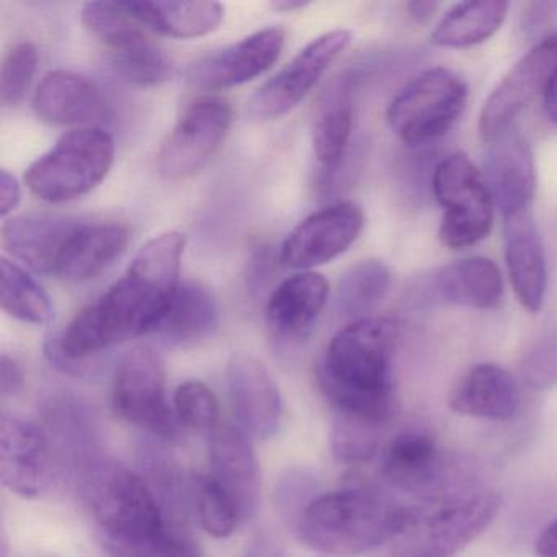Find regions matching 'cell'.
I'll return each instance as SVG.
<instances>
[{"label": "cell", "mask_w": 557, "mask_h": 557, "mask_svg": "<svg viewBox=\"0 0 557 557\" xmlns=\"http://www.w3.org/2000/svg\"><path fill=\"white\" fill-rule=\"evenodd\" d=\"M185 234L168 231L152 237L125 276L84 308L60 334L51 335L45 354L67 373H84L87 360L123 342L154 334L181 278Z\"/></svg>", "instance_id": "6da1fadb"}, {"label": "cell", "mask_w": 557, "mask_h": 557, "mask_svg": "<svg viewBox=\"0 0 557 557\" xmlns=\"http://www.w3.org/2000/svg\"><path fill=\"white\" fill-rule=\"evenodd\" d=\"M399 324L387 318L350 322L329 342L318 381L335 413L386 426L393 419V360Z\"/></svg>", "instance_id": "7a4b0ae2"}, {"label": "cell", "mask_w": 557, "mask_h": 557, "mask_svg": "<svg viewBox=\"0 0 557 557\" xmlns=\"http://www.w3.org/2000/svg\"><path fill=\"white\" fill-rule=\"evenodd\" d=\"M77 479L84 507L113 557L175 533L171 518L141 475L112 459H94Z\"/></svg>", "instance_id": "3957f363"}, {"label": "cell", "mask_w": 557, "mask_h": 557, "mask_svg": "<svg viewBox=\"0 0 557 557\" xmlns=\"http://www.w3.org/2000/svg\"><path fill=\"white\" fill-rule=\"evenodd\" d=\"M406 507L383 492L347 487L321 494L296 523L299 541L322 554L358 556L387 546L403 527Z\"/></svg>", "instance_id": "277c9868"}, {"label": "cell", "mask_w": 557, "mask_h": 557, "mask_svg": "<svg viewBox=\"0 0 557 557\" xmlns=\"http://www.w3.org/2000/svg\"><path fill=\"white\" fill-rule=\"evenodd\" d=\"M500 505L495 492L465 491L406 507L387 557H453L484 533Z\"/></svg>", "instance_id": "5b68a950"}, {"label": "cell", "mask_w": 557, "mask_h": 557, "mask_svg": "<svg viewBox=\"0 0 557 557\" xmlns=\"http://www.w3.org/2000/svg\"><path fill=\"white\" fill-rule=\"evenodd\" d=\"M115 139L99 126L76 128L28 168L25 184L48 203H67L90 194L109 175Z\"/></svg>", "instance_id": "8992f818"}, {"label": "cell", "mask_w": 557, "mask_h": 557, "mask_svg": "<svg viewBox=\"0 0 557 557\" xmlns=\"http://www.w3.org/2000/svg\"><path fill=\"white\" fill-rule=\"evenodd\" d=\"M468 86L446 67L413 77L391 102L387 123L412 148L432 145L446 135L465 112Z\"/></svg>", "instance_id": "52a82bcc"}, {"label": "cell", "mask_w": 557, "mask_h": 557, "mask_svg": "<svg viewBox=\"0 0 557 557\" xmlns=\"http://www.w3.org/2000/svg\"><path fill=\"white\" fill-rule=\"evenodd\" d=\"M84 28L102 45L115 73L133 86L154 87L171 77L172 63L120 2H87Z\"/></svg>", "instance_id": "ba28073f"}, {"label": "cell", "mask_w": 557, "mask_h": 557, "mask_svg": "<svg viewBox=\"0 0 557 557\" xmlns=\"http://www.w3.org/2000/svg\"><path fill=\"white\" fill-rule=\"evenodd\" d=\"M432 191L443 208L438 230L443 246L466 249L487 236L494 200L484 174L468 156L455 152L442 159L433 172Z\"/></svg>", "instance_id": "9c48e42d"}, {"label": "cell", "mask_w": 557, "mask_h": 557, "mask_svg": "<svg viewBox=\"0 0 557 557\" xmlns=\"http://www.w3.org/2000/svg\"><path fill=\"white\" fill-rule=\"evenodd\" d=\"M113 407L126 422L159 438L174 440L181 433L182 422L165 394L164 361L152 348H133L120 361Z\"/></svg>", "instance_id": "30bf717a"}, {"label": "cell", "mask_w": 557, "mask_h": 557, "mask_svg": "<svg viewBox=\"0 0 557 557\" xmlns=\"http://www.w3.org/2000/svg\"><path fill=\"white\" fill-rule=\"evenodd\" d=\"M233 120L230 102L221 97H201L190 103L162 143L158 154L161 177L178 182L200 172L226 141Z\"/></svg>", "instance_id": "8fae6325"}, {"label": "cell", "mask_w": 557, "mask_h": 557, "mask_svg": "<svg viewBox=\"0 0 557 557\" xmlns=\"http://www.w3.org/2000/svg\"><path fill=\"white\" fill-rule=\"evenodd\" d=\"M350 41L351 32L332 30L306 45L278 74L252 94L246 109L249 120L273 122L293 112L347 50Z\"/></svg>", "instance_id": "7c38bea8"}, {"label": "cell", "mask_w": 557, "mask_h": 557, "mask_svg": "<svg viewBox=\"0 0 557 557\" xmlns=\"http://www.w3.org/2000/svg\"><path fill=\"white\" fill-rule=\"evenodd\" d=\"M461 462L423 432L407 430L384 449L383 475L391 487L422 500L465 492Z\"/></svg>", "instance_id": "4fadbf2b"}, {"label": "cell", "mask_w": 557, "mask_h": 557, "mask_svg": "<svg viewBox=\"0 0 557 557\" xmlns=\"http://www.w3.org/2000/svg\"><path fill=\"white\" fill-rule=\"evenodd\" d=\"M557 71V35L546 38L524 54L497 84L482 107L479 133L492 143L508 129L521 110L546 92Z\"/></svg>", "instance_id": "5bb4252c"}, {"label": "cell", "mask_w": 557, "mask_h": 557, "mask_svg": "<svg viewBox=\"0 0 557 557\" xmlns=\"http://www.w3.org/2000/svg\"><path fill=\"white\" fill-rule=\"evenodd\" d=\"M364 214L351 201H338L315 211L286 237L280 252L283 265L308 270L324 265L350 249L360 237Z\"/></svg>", "instance_id": "9a60e30c"}, {"label": "cell", "mask_w": 557, "mask_h": 557, "mask_svg": "<svg viewBox=\"0 0 557 557\" xmlns=\"http://www.w3.org/2000/svg\"><path fill=\"white\" fill-rule=\"evenodd\" d=\"M53 448L38 423L14 413L0 417V481L12 494L38 498L53 478Z\"/></svg>", "instance_id": "2e32d148"}, {"label": "cell", "mask_w": 557, "mask_h": 557, "mask_svg": "<svg viewBox=\"0 0 557 557\" xmlns=\"http://www.w3.org/2000/svg\"><path fill=\"white\" fill-rule=\"evenodd\" d=\"M285 44V28H263L191 64L188 83L205 92L243 86L269 71L282 57Z\"/></svg>", "instance_id": "e0dca14e"}, {"label": "cell", "mask_w": 557, "mask_h": 557, "mask_svg": "<svg viewBox=\"0 0 557 557\" xmlns=\"http://www.w3.org/2000/svg\"><path fill=\"white\" fill-rule=\"evenodd\" d=\"M208 474L233 498L240 521L252 520L260 504V466L249 435L240 426L218 425L210 432Z\"/></svg>", "instance_id": "ac0fdd59"}, {"label": "cell", "mask_w": 557, "mask_h": 557, "mask_svg": "<svg viewBox=\"0 0 557 557\" xmlns=\"http://www.w3.org/2000/svg\"><path fill=\"white\" fill-rule=\"evenodd\" d=\"M484 178L504 218L531 210L537 178L530 143L513 128L488 143Z\"/></svg>", "instance_id": "d6986e66"}, {"label": "cell", "mask_w": 557, "mask_h": 557, "mask_svg": "<svg viewBox=\"0 0 557 557\" xmlns=\"http://www.w3.org/2000/svg\"><path fill=\"white\" fill-rule=\"evenodd\" d=\"M227 386L240 429L249 436L269 440L283 420L282 394L269 371L256 358L237 355L227 364Z\"/></svg>", "instance_id": "ffe728a7"}, {"label": "cell", "mask_w": 557, "mask_h": 557, "mask_svg": "<svg viewBox=\"0 0 557 557\" xmlns=\"http://www.w3.org/2000/svg\"><path fill=\"white\" fill-rule=\"evenodd\" d=\"M327 298L329 282L321 273H296L280 283L265 308V325L273 341L282 347L306 341Z\"/></svg>", "instance_id": "44dd1931"}, {"label": "cell", "mask_w": 557, "mask_h": 557, "mask_svg": "<svg viewBox=\"0 0 557 557\" xmlns=\"http://www.w3.org/2000/svg\"><path fill=\"white\" fill-rule=\"evenodd\" d=\"M425 302H445L471 309H492L500 305L504 280L494 260L468 257L440 267L417 286Z\"/></svg>", "instance_id": "7402d4cb"}, {"label": "cell", "mask_w": 557, "mask_h": 557, "mask_svg": "<svg viewBox=\"0 0 557 557\" xmlns=\"http://www.w3.org/2000/svg\"><path fill=\"white\" fill-rule=\"evenodd\" d=\"M35 115L53 126H96L109 115V103L96 83L71 73L51 71L41 79L32 100Z\"/></svg>", "instance_id": "603a6c76"}, {"label": "cell", "mask_w": 557, "mask_h": 557, "mask_svg": "<svg viewBox=\"0 0 557 557\" xmlns=\"http://www.w3.org/2000/svg\"><path fill=\"white\" fill-rule=\"evenodd\" d=\"M81 223L54 214L14 216L2 224V247L34 272L57 275L61 256Z\"/></svg>", "instance_id": "cb8c5ba5"}, {"label": "cell", "mask_w": 557, "mask_h": 557, "mask_svg": "<svg viewBox=\"0 0 557 557\" xmlns=\"http://www.w3.org/2000/svg\"><path fill=\"white\" fill-rule=\"evenodd\" d=\"M505 260L518 301L527 311L540 312L547 292L543 240L531 210L504 218Z\"/></svg>", "instance_id": "d4e9b609"}, {"label": "cell", "mask_w": 557, "mask_h": 557, "mask_svg": "<svg viewBox=\"0 0 557 557\" xmlns=\"http://www.w3.org/2000/svg\"><path fill=\"white\" fill-rule=\"evenodd\" d=\"M354 132V81L338 77L319 100L312 120V149L321 165L322 184L337 175Z\"/></svg>", "instance_id": "484cf974"}, {"label": "cell", "mask_w": 557, "mask_h": 557, "mask_svg": "<svg viewBox=\"0 0 557 557\" xmlns=\"http://www.w3.org/2000/svg\"><path fill=\"white\" fill-rule=\"evenodd\" d=\"M449 407L461 416L510 422L521 409L520 387L498 364H475L456 387Z\"/></svg>", "instance_id": "4316f807"}, {"label": "cell", "mask_w": 557, "mask_h": 557, "mask_svg": "<svg viewBox=\"0 0 557 557\" xmlns=\"http://www.w3.org/2000/svg\"><path fill=\"white\" fill-rule=\"evenodd\" d=\"M129 237V227L119 221H83L61 256L57 275L67 282L96 278L125 252Z\"/></svg>", "instance_id": "83f0119b"}, {"label": "cell", "mask_w": 557, "mask_h": 557, "mask_svg": "<svg viewBox=\"0 0 557 557\" xmlns=\"http://www.w3.org/2000/svg\"><path fill=\"white\" fill-rule=\"evenodd\" d=\"M220 325V308L213 292L203 283H178L154 334L162 344L188 347L207 341Z\"/></svg>", "instance_id": "f1b7e54d"}, {"label": "cell", "mask_w": 557, "mask_h": 557, "mask_svg": "<svg viewBox=\"0 0 557 557\" xmlns=\"http://www.w3.org/2000/svg\"><path fill=\"white\" fill-rule=\"evenodd\" d=\"M143 27L164 37H205L218 30L224 21V5L220 2H120Z\"/></svg>", "instance_id": "f546056e"}, {"label": "cell", "mask_w": 557, "mask_h": 557, "mask_svg": "<svg viewBox=\"0 0 557 557\" xmlns=\"http://www.w3.org/2000/svg\"><path fill=\"white\" fill-rule=\"evenodd\" d=\"M48 438L51 448L58 445V451L73 466L76 475L86 468L97 455L96 426L89 410L73 397H54L47 410Z\"/></svg>", "instance_id": "4dcf8cb0"}, {"label": "cell", "mask_w": 557, "mask_h": 557, "mask_svg": "<svg viewBox=\"0 0 557 557\" xmlns=\"http://www.w3.org/2000/svg\"><path fill=\"white\" fill-rule=\"evenodd\" d=\"M508 2L472 0L453 5L432 34V41L442 48H469L484 44L497 34L507 18Z\"/></svg>", "instance_id": "1f68e13d"}, {"label": "cell", "mask_w": 557, "mask_h": 557, "mask_svg": "<svg viewBox=\"0 0 557 557\" xmlns=\"http://www.w3.org/2000/svg\"><path fill=\"white\" fill-rule=\"evenodd\" d=\"M391 283L393 272L383 260L367 259L355 263L338 280L335 312L348 324L371 318V312L389 292Z\"/></svg>", "instance_id": "d6a6232c"}, {"label": "cell", "mask_w": 557, "mask_h": 557, "mask_svg": "<svg viewBox=\"0 0 557 557\" xmlns=\"http://www.w3.org/2000/svg\"><path fill=\"white\" fill-rule=\"evenodd\" d=\"M0 302L11 318L25 324L44 325L53 319V305L37 280L14 260L0 259Z\"/></svg>", "instance_id": "836d02e7"}, {"label": "cell", "mask_w": 557, "mask_h": 557, "mask_svg": "<svg viewBox=\"0 0 557 557\" xmlns=\"http://www.w3.org/2000/svg\"><path fill=\"white\" fill-rule=\"evenodd\" d=\"M190 497L201 527L211 536L230 537L243 523L233 498L210 474L191 478Z\"/></svg>", "instance_id": "e575fe53"}, {"label": "cell", "mask_w": 557, "mask_h": 557, "mask_svg": "<svg viewBox=\"0 0 557 557\" xmlns=\"http://www.w3.org/2000/svg\"><path fill=\"white\" fill-rule=\"evenodd\" d=\"M386 426L357 419V417L335 413L332 423V453L338 461L347 465H361L370 461L380 449Z\"/></svg>", "instance_id": "d590c367"}, {"label": "cell", "mask_w": 557, "mask_h": 557, "mask_svg": "<svg viewBox=\"0 0 557 557\" xmlns=\"http://www.w3.org/2000/svg\"><path fill=\"white\" fill-rule=\"evenodd\" d=\"M38 70V51L30 41L14 45L5 53L0 71V100L4 107L24 102Z\"/></svg>", "instance_id": "8d00e7d4"}, {"label": "cell", "mask_w": 557, "mask_h": 557, "mask_svg": "<svg viewBox=\"0 0 557 557\" xmlns=\"http://www.w3.org/2000/svg\"><path fill=\"white\" fill-rule=\"evenodd\" d=\"M174 410L178 420L191 429L213 432L220 425V403L216 394L201 381H187L177 387Z\"/></svg>", "instance_id": "74e56055"}, {"label": "cell", "mask_w": 557, "mask_h": 557, "mask_svg": "<svg viewBox=\"0 0 557 557\" xmlns=\"http://www.w3.org/2000/svg\"><path fill=\"white\" fill-rule=\"evenodd\" d=\"M520 376L533 389L557 384V329L541 335L528 347L520 361Z\"/></svg>", "instance_id": "f35d334b"}, {"label": "cell", "mask_w": 557, "mask_h": 557, "mask_svg": "<svg viewBox=\"0 0 557 557\" xmlns=\"http://www.w3.org/2000/svg\"><path fill=\"white\" fill-rule=\"evenodd\" d=\"M318 481L314 475L308 474L302 469L286 472L275 488V505L280 515L292 524L295 530L299 518L306 508L319 497Z\"/></svg>", "instance_id": "ab89813d"}, {"label": "cell", "mask_w": 557, "mask_h": 557, "mask_svg": "<svg viewBox=\"0 0 557 557\" xmlns=\"http://www.w3.org/2000/svg\"><path fill=\"white\" fill-rule=\"evenodd\" d=\"M557 15V2H528L521 12V30L533 35L543 30Z\"/></svg>", "instance_id": "60d3db41"}, {"label": "cell", "mask_w": 557, "mask_h": 557, "mask_svg": "<svg viewBox=\"0 0 557 557\" xmlns=\"http://www.w3.org/2000/svg\"><path fill=\"white\" fill-rule=\"evenodd\" d=\"M24 370L15 358L9 355L0 357V391L2 396L11 397L21 393L24 387Z\"/></svg>", "instance_id": "b9f144b4"}, {"label": "cell", "mask_w": 557, "mask_h": 557, "mask_svg": "<svg viewBox=\"0 0 557 557\" xmlns=\"http://www.w3.org/2000/svg\"><path fill=\"white\" fill-rule=\"evenodd\" d=\"M22 201V187L17 177L2 169L0 171V214L8 218L17 210Z\"/></svg>", "instance_id": "7bdbcfd3"}, {"label": "cell", "mask_w": 557, "mask_h": 557, "mask_svg": "<svg viewBox=\"0 0 557 557\" xmlns=\"http://www.w3.org/2000/svg\"><path fill=\"white\" fill-rule=\"evenodd\" d=\"M537 557H557V520L541 531L536 541Z\"/></svg>", "instance_id": "ee69618b"}, {"label": "cell", "mask_w": 557, "mask_h": 557, "mask_svg": "<svg viewBox=\"0 0 557 557\" xmlns=\"http://www.w3.org/2000/svg\"><path fill=\"white\" fill-rule=\"evenodd\" d=\"M406 8L413 21L426 24L438 11L440 4L438 2H409Z\"/></svg>", "instance_id": "f6af8a7d"}, {"label": "cell", "mask_w": 557, "mask_h": 557, "mask_svg": "<svg viewBox=\"0 0 557 557\" xmlns=\"http://www.w3.org/2000/svg\"><path fill=\"white\" fill-rule=\"evenodd\" d=\"M544 112H546L547 119L557 125V71L550 79L549 86H547L546 92H544Z\"/></svg>", "instance_id": "bcb514c9"}, {"label": "cell", "mask_w": 557, "mask_h": 557, "mask_svg": "<svg viewBox=\"0 0 557 557\" xmlns=\"http://www.w3.org/2000/svg\"><path fill=\"white\" fill-rule=\"evenodd\" d=\"M308 2H301V0H278V2H272L270 9L276 12H295L308 8Z\"/></svg>", "instance_id": "7dc6e473"}, {"label": "cell", "mask_w": 557, "mask_h": 557, "mask_svg": "<svg viewBox=\"0 0 557 557\" xmlns=\"http://www.w3.org/2000/svg\"><path fill=\"white\" fill-rule=\"evenodd\" d=\"M276 554L273 553L272 547L267 546V544H257L256 547H253L252 556L250 557H275Z\"/></svg>", "instance_id": "c3c4849f"}]
</instances>
